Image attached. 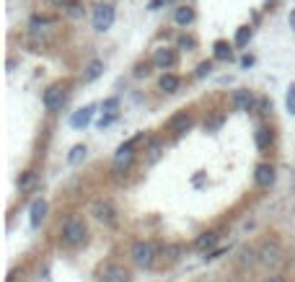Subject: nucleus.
Wrapping results in <instances>:
<instances>
[{"label":"nucleus","instance_id":"1","mask_svg":"<svg viewBox=\"0 0 295 282\" xmlns=\"http://www.w3.org/2000/svg\"><path fill=\"white\" fill-rule=\"evenodd\" d=\"M86 233H88L86 223L73 215V218H67L65 225H62V241H65L67 246H80V244L86 241Z\"/></svg>","mask_w":295,"mask_h":282},{"label":"nucleus","instance_id":"2","mask_svg":"<svg viewBox=\"0 0 295 282\" xmlns=\"http://www.w3.org/2000/svg\"><path fill=\"white\" fill-rule=\"evenodd\" d=\"M130 256H132V262L138 264V267L148 269V267H153V262H155V246H153L150 241H138V244L132 246Z\"/></svg>","mask_w":295,"mask_h":282},{"label":"nucleus","instance_id":"3","mask_svg":"<svg viewBox=\"0 0 295 282\" xmlns=\"http://www.w3.org/2000/svg\"><path fill=\"white\" fill-rule=\"evenodd\" d=\"M135 143H138V137L124 143V145H119V150L114 153V171L117 173H122V171H127L132 166V161H135Z\"/></svg>","mask_w":295,"mask_h":282},{"label":"nucleus","instance_id":"4","mask_svg":"<svg viewBox=\"0 0 295 282\" xmlns=\"http://www.w3.org/2000/svg\"><path fill=\"white\" fill-rule=\"evenodd\" d=\"M67 101V93L62 85H50L47 91H44V109L47 112H60Z\"/></svg>","mask_w":295,"mask_h":282},{"label":"nucleus","instance_id":"5","mask_svg":"<svg viewBox=\"0 0 295 282\" xmlns=\"http://www.w3.org/2000/svg\"><path fill=\"white\" fill-rule=\"evenodd\" d=\"M259 262L262 264H267V267H280L282 262H285V254H282V249L277 246V244H264L262 249H259Z\"/></svg>","mask_w":295,"mask_h":282},{"label":"nucleus","instance_id":"6","mask_svg":"<svg viewBox=\"0 0 295 282\" xmlns=\"http://www.w3.org/2000/svg\"><path fill=\"white\" fill-rule=\"evenodd\" d=\"M111 24H114V8H111L109 3L96 6V11H94V29L96 31H109Z\"/></svg>","mask_w":295,"mask_h":282},{"label":"nucleus","instance_id":"7","mask_svg":"<svg viewBox=\"0 0 295 282\" xmlns=\"http://www.w3.org/2000/svg\"><path fill=\"white\" fill-rule=\"evenodd\" d=\"M94 215L104 223V225H117V210L111 207V202H106V200H96L94 202Z\"/></svg>","mask_w":295,"mask_h":282},{"label":"nucleus","instance_id":"8","mask_svg":"<svg viewBox=\"0 0 295 282\" xmlns=\"http://www.w3.org/2000/svg\"><path fill=\"white\" fill-rule=\"evenodd\" d=\"M254 179H257L259 186H272V184H275V179H277V171H275V166H272V163H259L257 171H254Z\"/></svg>","mask_w":295,"mask_h":282},{"label":"nucleus","instance_id":"9","mask_svg":"<svg viewBox=\"0 0 295 282\" xmlns=\"http://www.w3.org/2000/svg\"><path fill=\"white\" fill-rule=\"evenodd\" d=\"M153 65H155V68H161V70L174 68V65H176V52H174V50H168V47L155 50V55H153Z\"/></svg>","mask_w":295,"mask_h":282},{"label":"nucleus","instance_id":"10","mask_svg":"<svg viewBox=\"0 0 295 282\" xmlns=\"http://www.w3.org/2000/svg\"><path fill=\"white\" fill-rule=\"evenodd\" d=\"M47 202L44 200H34L31 202V207H29V223H31V228H39L41 225V220L47 218Z\"/></svg>","mask_w":295,"mask_h":282},{"label":"nucleus","instance_id":"11","mask_svg":"<svg viewBox=\"0 0 295 282\" xmlns=\"http://www.w3.org/2000/svg\"><path fill=\"white\" fill-rule=\"evenodd\" d=\"M168 127H171L174 135H184V132H189V129H192V117L187 112H179L176 117H171Z\"/></svg>","mask_w":295,"mask_h":282},{"label":"nucleus","instance_id":"12","mask_svg":"<svg viewBox=\"0 0 295 282\" xmlns=\"http://www.w3.org/2000/svg\"><path fill=\"white\" fill-rule=\"evenodd\" d=\"M101 279L104 282H130V272L124 267H119V264H111V267H106L101 272Z\"/></svg>","mask_w":295,"mask_h":282},{"label":"nucleus","instance_id":"13","mask_svg":"<svg viewBox=\"0 0 295 282\" xmlns=\"http://www.w3.org/2000/svg\"><path fill=\"white\" fill-rule=\"evenodd\" d=\"M94 106H83L80 112H75L73 117H70V127H75V129H83V127H88L91 124V119H94Z\"/></svg>","mask_w":295,"mask_h":282},{"label":"nucleus","instance_id":"14","mask_svg":"<svg viewBox=\"0 0 295 282\" xmlns=\"http://www.w3.org/2000/svg\"><path fill=\"white\" fill-rule=\"evenodd\" d=\"M233 106H236V112H251L254 109L251 91H236L233 93Z\"/></svg>","mask_w":295,"mask_h":282},{"label":"nucleus","instance_id":"15","mask_svg":"<svg viewBox=\"0 0 295 282\" xmlns=\"http://www.w3.org/2000/svg\"><path fill=\"white\" fill-rule=\"evenodd\" d=\"M218 241H220V236L210 230V233H202V236L197 238V241H194V246H197L199 251H213Z\"/></svg>","mask_w":295,"mask_h":282},{"label":"nucleus","instance_id":"16","mask_svg":"<svg viewBox=\"0 0 295 282\" xmlns=\"http://www.w3.org/2000/svg\"><path fill=\"white\" fill-rule=\"evenodd\" d=\"M101 73H104V62L101 60H91L88 68H86V73H83V83H94Z\"/></svg>","mask_w":295,"mask_h":282},{"label":"nucleus","instance_id":"17","mask_svg":"<svg viewBox=\"0 0 295 282\" xmlns=\"http://www.w3.org/2000/svg\"><path fill=\"white\" fill-rule=\"evenodd\" d=\"M179 83H181V80H179L174 73H163L161 80H158V88L166 91V93H174V91H179Z\"/></svg>","mask_w":295,"mask_h":282},{"label":"nucleus","instance_id":"18","mask_svg":"<svg viewBox=\"0 0 295 282\" xmlns=\"http://www.w3.org/2000/svg\"><path fill=\"white\" fill-rule=\"evenodd\" d=\"M174 18H176V24H179V26H187V24H192V21H194V8L181 6V8H176Z\"/></svg>","mask_w":295,"mask_h":282},{"label":"nucleus","instance_id":"19","mask_svg":"<svg viewBox=\"0 0 295 282\" xmlns=\"http://www.w3.org/2000/svg\"><path fill=\"white\" fill-rule=\"evenodd\" d=\"M213 50H215V52H213L215 60H231V57H233V47L228 44V41H223V39L215 41V47H213Z\"/></svg>","mask_w":295,"mask_h":282},{"label":"nucleus","instance_id":"20","mask_svg":"<svg viewBox=\"0 0 295 282\" xmlns=\"http://www.w3.org/2000/svg\"><path fill=\"white\" fill-rule=\"evenodd\" d=\"M254 140H257V148L259 150H267L272 145V129L269 127H259L257 135H254Z\"/></svg>","mask_w":295,"mask_h":282},{"label":"nucleus","instance_id":"21","mask_svg":"<svg viewBox=\"0 0 295 282\" xmlns=\"http://www.w3.org/2000/svg\"><path fill=\"white\" fill-rule=\"evenodd\" d=\"M86 153H88L86 145H75V148L70 150V156H67V163H70V166H78V163L86 158Z\"/></svg>","mask_w":295,"mask_h":282},{"label":"nucleus","instance_id":"22","mask_svg":"<svg viewBox=\"0 0 295 282\" xmlns=\"http://www.w3.org/2000/svg\"><path fill=\"white\" fill-rule=\"evenodd\" d=\"M248 39H251V26H241L236 31V47H246Z\"/></svg>","mask_w":295,"mask_h":282},{"label":"nucleus","instance_id":"23","mask_svg":"<svg viewBox=\"0 0 295 282\" xmlns=\"http://www.w3.org/2000/svg\"><path fill=\"white\" fill-rule=\"evenodd\" d=\"M161 150H163V143H161V140H153V143H150V148H148V158H150V163H155L158 158H161Z\"/></svg>","mask_w":295,"mask_h":282},{"label":"nucleus","instance_id":"24","mask_svg":"<svg viewBox=\"0 0 295 282\" xmlns=\"http://www.w3.org/2000/svg\"><path fill=\"white\" fill-rule=\"evenodd\" d=\"M257 256H259V254H257L254 249H248V246H246V249H243V256H241V262H243V264H248V267H254V264L259 262Z\"/></svg>","mask_w":295,"mask_h":282},{"label":"nucleus","instance_id":"25","mask_svg":"<svg viewBox=\"0 0 295 282\" xmlns=\"http://www.w3.org/2000/svg\"><path fill=\"white\" fill-rule=\"evenodd\" d=\"M285 104H287V112L295 117V83H290V88H287V99H285Z\"/></svg>","mask_w":295,"mask_h":282},{"label":"nucleus","instance_id":"26","mask_svg":"<svg viewBox=\"0 0 295 282\" xmlns=\"http://www.w3.org/2000/svg\"><path fill=\"white\" fill-rule=\"evenodd\" d=\"M210 70H213V62H199L197 70H194V75L197 78H205V75H210Z\"/></svg>","mask_w":295,"mask_h":282},{"label":"nucleus","instance_id":"27","mask_svg":"<svg viewBox=\"0 0 295 282\" xmlns=\"http://www.w3.org/2000/svg\"><path fill=\"white\" fill-rule=\"evenodd\" d=\"M117 106H119V101H117V99H106V101L101 104V109H104L106 114H114V112H117Z\"/></svg>","mask_w":295,"mask_h":282},{"label":"nucleus","instance_id":"28","mask_svg":"<svg viewBox=\"0 0 295 282\" xmlns=\"http://www.w3.org/2000/svg\"><path fill=\"white\" fill-rule=\"evenodd\" d=\"M31 184H34V173H31V171H26L24 176L18 179V186H24V189H26V186H31Z\"/></svg>","mask_w":295,"mask_h":282},{"label":"nucleus","instance_id":"29","mask_svg":"<svg viewBox=\"0 0 295 282\" xmlns=\"http://www.w3.org/2000/svg\"><path fill=\"white\" fill-rule=\"evenodd\" d=\"M114 119H117V114H104V117L96 122V127H99V129H104V127H109V124L114 122Z\"/></svg>","mask_w":295,"mask_h":282},{"label":"nucleus","instance_id":"30","mask_svg":"<svg viewBox=\"0 0 295 282\" xmlns=\"http://www.w3.org/2000/svg\"><path fill=\"white\" fill-rule=\"evenodd\" d=\"M50 24V18H44V16H34L31 18V29H39V26H47Z\"/></svg>","mask_w":295,"mask_h":282},{"label":"nucleus","instance_id":"31","mask_svg":"<svg viewBox=\"0 0 295 282\" xmlns=\"http://www.w3.org/2000/svg\"><path fill=\"white\" fill-rule=\"evenodd\" d=\"M228 249H213V251H207V256H205V262H213V259H218V256H223Z\"/></svg>","mask_w":295,"mask_h":282},{"label":"nucleus","instance_id":"32","mask_svg":"<svg viewBox=\"0 0 295 282\" xmlns=\"http://www.w3.org/2000/svg\"><path fill=\"white\" fill-rule=\"evenodd\" d=\"M148 73H150V62L138 65V68H135V75H138V78H143V75H148Z\"/></svg>","mask_w":295,"mask_h":282},{"label":"nucleus","instance_id":"33","mask_svg":"<svg viewBox=\"0 0 295 282\" xmlns=\"http://www.w3.org/2000/svg\"><path fill=\"white\" fill-rule=\"evenodd\" d=\"M179 44L184 47V50H192V47H194V39H192V36H181V41H179Z\"/></svg>","mask_w":295,"mask_h":282},{"label":"nucleus","instance_id":"34","mask_svg":"<svg viewBox=\"0 0 295 282\" xmlns=\"http://www.w3.org/2000/svg\"><path fill=\"white\" fill-rule=\"evenodd\" d=\"M166 3V0H150V6H148V11H158V8H161Z\"/></svg>","mask_w":295,"mask_h":282},{"label":"nucleus","instance_id":"35","mask_svg":"<svg viewBox=\"0 0 295 282\" xmlns=\"http://www.w3.org/2000/svg\"><path fill=\"white\" fill-rule=\"evenodd\" d=\"M70 16H80V6H78V3L70 6Z\"/></svg>","mask_w":295,"mask_h":282},{"label":"nucleus","instance_id":"36","mask_svg":"<svg viewBox=\"0 0 295 282\" xmlns=\"http://www.w3.org/2000/svg\"><path fill=\"white\" fill-rule=\"evenodd\" d=\"M264 282H285V277H280V274H275V277H267Z\"/></svg>","mask_w":295,"mask_h":282},{"label":"nucleus","instance_id":"37","mask_svg":"<svg viewBox=\"0 0 295 282\" xmlns=\"http://www.w3.org/2000/svg\"><path fill=\"white\" fill-rule=\"evenodd\" d=\"M287 21H290V29L295 31V11H290V18H287Z\"/></svg>","mask_w":295,"mask_h":282},{"label":"nucleus","instance_id":"38","mask_svg":"<svg viewBox=\"0 0 295 282\" xmlns=\"http://www.w3.org/2000/svg\"><path fill=\"white\" fill-rule=\"evenodd\" d=\"M50 3H52V6H65L67 0H50Z\"/></svg>","mask_w":295,"mask_h":282}]
</instances>
